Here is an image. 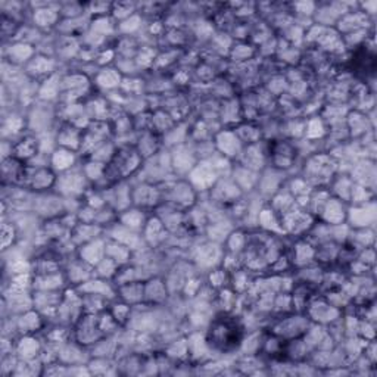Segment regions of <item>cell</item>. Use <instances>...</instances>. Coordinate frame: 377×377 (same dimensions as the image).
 <instances>
[{"mask_svg":"<svg viewBox=\"0 0 377 377\" xmlns=\"http://www.w3.org/2000/svg\"><path fill=\"white\" fill-rule=\"evenodd\" d=\"M163 192V202L180 211H189L196 205L198 190L193 187L189 180H170L159 185Z\"/></svg>","mask_w":377,"mask_h":377,"instance_id":"cell-2","label":"cell"},{"mask_svg":"<svg viewBox=\"0 0 377 377\" xmlns=\"http://www.w3.org/2000/svg\"><path fill=\"white\" fill-rule=\"evenodd\" d=\"M147 215L145 210H140L137 207H130L127 208L125 211L118 214V223H121L125 227L132 229L134 232H140L142 233L145 224L147 221Z\"/></svg>","mask_w":377,"mask_h":377,"instance_id":"cell-19","label":"cell"},{"mask_svg":"<svg viewBox=\"0 0 377 377\" xmlns=\"http://www.w3.org/2000/svg\"><path fill=\"white\" fill-rule=\"evenodd\" d=\"M215 145H217L221 155H224L225 158L239 156L243 149L239 137L232 130L221 132L217 139H215Z\"/></svg>","mask_w":377,"mask_h":377,"instance_id":"cell-17","label":"cell"},{"mask_svg":"<svg viewBox=\"0 0 377 377\" xmlns=\"http://www.w3.org/2000/svg\"><path fill=\"white\" fill-rule=\"evenodd\" d=\"M74 325V342L80 347H90L105 338V333L99 327L98 314L83 312Z\"/></svg>","mask_w":377,"mask_h":377,"instance_id":"cell-4","label":"cell"},{"mask_svg":"<svg viewBox=\"0 0 377 377\" xmlns=\"http://www.w3.org/2000/svg\"><path fill=\"white\" fill-rule=\"evenodd\" d=\"M49 163L50 167L61 174V172L70 171L75 167V163H77V152L57 146L49 155Z\"/></svg>","mask_w":377,"mask_h":377,"instance_id":"cell-16","label":"cell"},{"mask_svg":"<svg viewBox=\"0 0 377 377\" xmlns=\"http://www.w3.org/2000/svg\"><path fill=\"white\" fill-rule=\"evenodd\" d=\"M168 296V286L164 278L150 277L145 282V299L143 303L159 305L165 303Z\"/></svg>","mask_w":377,"mask_h":377,"instance_id":"cell-15","label":"cell"},{"mask_svg":"<svg viewBox=\"0 0 377 377\" xmlns=\"http://www.w3.org/2000/svg\"><path fill=\"white\" fill-rule=\"evenodd\" d=\"M336 172V163L330 155H314L308 159V165L305 164V181H332Z\"/></svg>","mask_w":377,"mask_h":377,"instance_id":"cell-6","label":"cell"},{"mask_svg":"<svg viewBox=\"0 0 377 377\" xmlns=\"http://www.w3.org/2000/svg\"><path fill=\"white\" fill-rule=\"evenodd\" d=\"M168 234H170V232L165 229L164 223L161 221V218L156 214L150 215L145 224L143 230H142V236H143L146 245H150V246H156V245H161L163 242H165Z\"/></svg>","mask_w":377,"mask_h":377,"instance_id":"cell-13","label":"cell"},{"mask_svg":"<svg viewBox=\"0 0 377 377\" xmlns=\"http://www.w3.org/2000/svg\"><path fill=\"white\" fill-rule=\"evenodd\" d=\"M132 202L133 207L140 210H156L163 203V192L159 185L152 183H139L137 186L132 187Z\"/></svg>","mask_w":377,"mask_h":377,"instance_id":"cell-7","label":"cell"},{"mask_svg":"<svg viewBox=\"0 0 377 377\" xmlns=\"http://www.w3.org/2000/svg\"><path fill=\"white\" fill-rule=\"evenodd\" d=\"M358 6L361 8L360 10L365 15V17H373L377 10V2L371 0V2H365V3H358Z\"/></svg>","mask_w":377,"mask_h":377,"instance_id":"cell-24","label":"cell"},{"mask_svg":"<svg viewBox=\"0 0 377 377\" xmlns=\"http://www.w3.org/2000/svg\"><path fill=\"white\" fill-rule=\"evenodd\" d=\"M242 195L243 192L233 181V179L223 180V177H220L211 187V199L217 203H224V205H229V203H234L236 201H239Z\"/></svg>","mask_w":377,"mask_h":377,"instance_id":"cell-10","label":"cell"},{"mask_svg":"<svg viewBox=\"0 0 377 377\" xmlns=\"http://www.w3.org/2000/svg\"><path fill=\"white\" fill-rule=\"evenodd\" d=\"M110 312L112 314V317L116 320V323L120 326H124L125 323L130 320V316H132V305L124 303V300H121V303H115L111 305Z\"/></svg>","mask_w":377,"mask_h":377,"instance_id":"cell-21","label":"cell"},{"mask_svg":"<svg viewBox=\"0 0 377 377\" xmlns=\"http://www.w3.org/2000/svg\"><path fill=\"white\" fill-rule=\"evenodd\" d=\"M137 5L136 3H130V2H118V3H112V12L111 15L114 18H116L118 21H124L127 18H130L132 15L137 14Z\"/></svg>","mask_w":377,"mask_h":377,"instance_id":"cell-22","label":"cell"},{"mask_svg":"<svg viewBox=\"0 0 377 377\" xmlns=\"http://www.w3.org/2000/svg\"><path fill=\"white\" fill-rule=\"evenodd\" d=\"M57 181H58V172L50 165H46V167L30 165V176L27 180L26 189L30 192H34L36 195H39V193H48L55 189Z\"/></svg>","mask_w":377,"mask_h":377,"instance_id":"cell-8","label":"cell"},{"mask_svg":"<svg viewBox=\"0 0 377 377\" xmlns=\"http://www.w3.org/2000/svg\"><path fill=\"white\" fill-rule=\"evenodd\" d=\"M246 339V327L243 321L232 314L230 311H223L210 320L205 342L210 351L229 355L239 351Z\"/></svg>","mask_w":377,"mask_h":377,"instance_id":"cell-1","label":"cell"},{"mask_svg":"<svg viewBox=\"0 0 377 377\" xmlns=\"http://www.w3.org/2000/svg\"><path fill=\"white\" fill-rule=\"evenodd\" d=\"M40 154L41 146L39 139L34 136H26L12 145V156L19 161H24V163H30Z\"/></svg>","mask_w":377,"mask_h":377,"instance_id":"cell-14","label":"cell"},{"mask_svg":"<svg viewBox=\"0 0 377 377\" xmlns=\"http://www.w3.org/2000/svg\"><path fill=\"white\" fill-rule=\"evenodd\" d=\"M140 23H142V18H140L139 12L132 15L130 18H127L124 21H121L120 24H116V31H121L124 34H133L134 31H137L140 28Z\"/></svg>","mask_w":377,"mask_h":377,"instance_id":"cell-23","label":"cell"},{"mask_svg":"<svg viewBox=\"0 0 377 377\" xmlns=\"http://www.w3.org/2000/svg\"><path fill=\"white\" fill-rule=\"evenodd\" d=\"M376 203L373 199L348 210L347 223H349L352 229H369L376 223Z\"/></svg>","mask_w":377,"mask_h":377,"instance_id":"cell-9","label":"cell"},{"mask_svg":"<svg viewBox=\"0 0 377 377\" xmlns=\"http://www.w3.org/2000/svg\"><path fill=\"white\" fill-rule=\"evenodd\" d=\"M96 81L101 85V88H105L108 90H114L118 89L123 83V79L118 70L114 68H103L96 75Z\"/></svg>","mask_w":377,"mask_h":377,"instance_id":"cell-20","label":"cell"},{"mask_svg":"<svg viewBox=\"0 0 377 377\" xmlns=\"http://www.w3.org/2000/svg\"><path fill=\"white\" fill-rule=\"evenodd\" d=\"M83 133H84L83 128L63 121L62 125L58 128V133L55 136L57 146L74 150V152H80L81 143H83Z\"/></svg>","mask_w":377,"mask_h":377,"instance_id":"cell-11","label":"cell"},{"mask_svg":"<svg viewBox=\"0 0 377 377\" xmlns=\"http://www.w3.org/2000/svg\"><path fill=\"white\" fill-rule=\"evenodd\" d=\"M134 146L137 149V152L140 154V156H142L145 161L155 156L161 150V142H159L158 134L150 130L140 133Z\"/></svg>","mask_w":377,"mask_h":377,"instance_id":"cell-18","label":"cell"},{"mask_svg":"<svg viewBox=\"0 0 377 377\" xmlns=\"http://www.w3.org/2000/svg\"><path fill=\"white\" fill-rule=\"evenodd\" d=\"M89 185L90 181L85 177L83 168H72L70 171L58 174V181L53 192H57L58 195L65 199H79L80 196H84L85 193H88Z\"/></svg>","mask_w":377,"mask_h":377,"instance_id":"cell-3","label":"cell"},{"mask_svg":"<svg viewBox=\"0 0 377 377\" xmlns=\"http://www.w3.org/2000/svg\"><path fill=\"white\" fill-rule=\"evenodd\" d=\"M347 215H348L347 203L338 198L330 196L326 202L325 208H323L320 217L323 223L330 224V225H339V224L347 223Z\"/></svg>","mask_w":377,"mask_h":377,"instance_id":"cell-12","label":"cell"},{"mask_svg":"<svg viewBox=\"0 0 377 377\" xmlns=\"http://www.w3.org/2000/svg\"><path fill=\"white\" fill-rule=\"evenodd\" d=\"M311 329V320L307 314H290L285 318H280L272 329V333L285 340H294L304 338Z\"/></svg>","mask_w":377,"mask_h":377,"instance_id":"cell-5","label":"cell"}]
</instances>
